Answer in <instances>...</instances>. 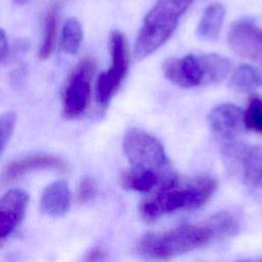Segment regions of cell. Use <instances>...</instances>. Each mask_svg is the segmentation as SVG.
<instances>
[{"instance_id": "1", "label": "cell", "mask_w": 262, "mask_h": 262, "mask_svg": "<svg viewBox=\"0 0 262 262\" xmlns=\"http://www.w3.org/2000/svg\"><path fill=\"white\" fill-rule=\"evenodd\" d=\"M217 186V180L210 176L180 179L175 175L140 203V217L152 222L177 211L198 209L212 198Z\"/></svg>"}, {"instance_id": "2", "label": "cell", "mask_w": 262, "mask_h": 262, "mask_svg": "<svg viewBox=\"0 0 262 262\" xmlns=\"http://www.w3.org/2000/svg\"><path fill=\"white\" fill-rule=\"evenodd\" d=\"M216 237L208 222L181 225L144 234L136 243L135 253L144 259L167 260L200 249Z\"/></svg>"}, {"instance_id": "3", "label": "cell", "mask_w": 262, "mask_h": 262, "mask_svg": "<svg viewBox=\"0 0 262 262\" xmlns=\"http://www.w3.org/2000/svg\"><path fill=\"white\" fill-rule=\"evenodd\" d=\"M191 1L158 0L139 30L134 48L137 59L145 58L171 37Z\"/></svg>"}, {"instance_id": "4", "label": "cell", "mask_w": 262, "mask_h": 262, "mask_svg": "<svg viewBox=\"0 0 262 262\" xmlns=\"http://www.w3.org/2000/svg\"><path fill=\"white\" fill-rule=\"evenodd\" d=\"M230 61L219 54L186 55L163 63L166 78L181 88H192L222 81L230 71Z\"/></svg>"}, {"instance_id": "5", "label": "cell", "mask_w": 262, "mask_h": 262, "mask_svg": "<svg viewBox=\"0 0 262 262\" xmlns=\"http://www.w3.org/2000/svg\"><path fill=\"white\" fill-rule=\"evenodd\" d=\"M122 145L130 167L155 171L165 177L175 175L170 168L164 146L149 133L138 128H130L125 132Z\"/></svg>"}, {"instance_id": "6", "label": "cell", "mask_w": 262, "mask_h": 262, "mask_svg": "<svg viewBox=\"0 0 262 262\" xmlns=\"http://www.w3.org/2000/svg\"><path fill=\"white\" fill-rule=\"evenodd\" d=\"M110 51L112 57L111 68L102 73L96 85V98L101 105H105L118 91L124 80L129 66L128 46L124 35L114 31L110 37Z\"/></svg>"}, {"instance_id": "7", "label": "cell", "mask_w": 262, "mask_h": 262, "mask_svg": "<svg viewBox=\"0 0 262 262\" xmlns=\"http://www.w3.org/2000/svg\"><path fill=\"white\" fill-rule=\"evenodd\" d=\"M94 71L95 61L92 58H84L70 76L62 101V113L66 118H77L86 111L90 101Z\"/></svg>"}, {"instance_id": "8", "label": "cell", "mask_w": 262, "mask_h": 262, "mask_svg": "<svg viewBox=\"0 0 262 262\" xmlns=\"http://www.w3.org/2000/svg\"><path fill=\"white\" fill-rule=\"evenodd\" d=\"M208 123L220 144L239 140L246 128L244 112L232 103L215 106L208 116Z\"/></svg>"}, {"instance_id": "9", "label": "cell", "mask_w": 262, "mask_h": 262, "mask_svg": "<svg viewBox=\"0 0 262 262\" xmlns=\"http://www.w3.org/2000/svg\"><path fill=\"white\" fill-rule=\"evenodd\" d=\"M228 44L242 57L262 66V29L253 21H235L228 32Z\"/></svg>"}, {"instance_id": "10", "label": "cell", "mask_w": 262, "mask_h": 262, "mask_svg": "<svg viewBox=\"0 0 262 262\" xmlns=\"http://www.w3.org/2000/svg\"><path fill=\"white\" fill-rule=\"evenodd\" d=\"M29 203L27 191L13 188L0 196V242L7 238L25 216Z\"/></svg>"}, {"instance_id": "11", "label": "cell", "mask_w": 262, "mask_h": 262, "mask_svg": "<svg viewBox=\"0 0 262 262\" xmlns=\"http://www.w3.org/2000/svg\"><path fill=\"white\" fill-rule=\"evenodd\" d=\"M44 169H55L59 171H64L67 169V164L61 158L54 155L38 154L28 156L26 158L10 162L2 172L1 181L11 182L29 172Z\"/></svg>"}, {"instance_id": "12", "label": "cell", "mask_w": 262, "mask_h": 262, "mask_svg": "<svg viewBox=\"0 0 262 262\" xmlns=\"http://www.w3.org/2000/svg\"><path fill=\"white\" fill-rule=\"evenodd\" d=\"M245 185L257 196H262V145L247 146L239 163Z\"/></svg>"}, {"instance_id": "13", "label": "cell", "mask_w": 262, "mask_h": 262, "mask_svg": "<svg viewBox=\"0 0 262 262\" xmlns=\"http://www.w3.org/2000/svg\"><path fill=\"white\" fill-rule=\"evenodd\" d=\"M71 190L63 180H56L45 187L41 194L40 206L44 214L58 217L64 215L71 207Z\"/></svg>"}, {"instance_id": "14", "label": "cell", "mask_w": 262, "mask_h": 262, "mask_svg": "<svg viewBox=\"0 0 262 262\" xmlns=\"http://www.w3.org/2000/svg\"><path fill=\"white\" fill-rule=\"evenodd\" d=\"M174 176L175 175L171 177H165L155 171L140 170L129 167L121 172L119 180L122 187L125 189L150 192Z\"/></svg>"}, {"instance_id": "15", "label": "cell", "mask_w": 262, "mask_h": 262, "mask_svg": "<svg viewBox=\"0 0 262 262\" xmlns=\"http://www.w3.org/2000/svg\"><path fill=\"white\" fill-rule=\"evenodd\" d=\"M225 10L221 3L214 2L206 7L198 26V36L206 41H215L222 28Z\"/></svg>"}, {"instance_id": "16", "label": "cell", "mask_w": 262, "mask_h": 262, "mask_svg": "<svg viewBox=\"0 0 262 262\" xmlns=\"http://www.w3.org/2000/svg\"><path fill=\"white\" fill-rule=\"evenodd\" d=\"M60 7V3L55 2L50 5L45 14L43 41L39 49V57L41 59H47L54 50L57 38Z\"/></svg>"}, {"instance_id": "17", "label": "cell", "mask_w": 262, "mask_h": 262, "mask_svg": "<svg viewBox=\"0 0 262 262\" xmlns=\"http://www.w3.org/2000/svg\"><path fill=\"white\" fill-rule=\"evenodd\" d=\"M230 87L238 92H250L262 87V73L251 66L237 67L229 80Z\"/></svg>"}, {"instance_id": "18", "label": "cell", "mask_w": 262, "mask_h": 262, "mask_svg": "<svg viewBox=\"0 0 262 262\" xmlns=\"http://www.w3.org/2000/svg\"><path fill=\"white\" fill-rule=\"evenodd\" d=\"M83 40V29L76 17H70L66 20L61 30L60 44L63 52L67 54H76Z\"/></svg>"}, {"instance_id": "19", "label": "cell", "mask_w": 262, "mask_h": 262, "mask_svg": "<svg viewBox=\"0 0 262 262\" xmlns=\"http://www.w3.org/2000/svg\"><path fill=\"white\" fill-rule=\"evenodd\" d=\"M207 222L213 228L217 237H225L234 234L238 230L235 219L228 212H218L212 215Z\"/></svg>"}, {"instance_id": "20", "label": "cell", "mask_w": 262, "mask_h": 262, "mask_svg": "<svg viewBox=\"0 0 262 262\" xmlns=\"http://www.w3.org/2000/svg\"><path fill=\"white\" fill-rule=\"evenodd\" d=\"M246 128L262 134V98L253 96L249 100L246 112L244 113Z\"/></svg>"}, {"instance_id": "21", "label": "cell", "mask_w": 262, "mask_h": 262, "mask_svg": "<svg viewBox=\"0 0 262 262\" xmlns=\"http://www.w3.org/2000/svg\"><path fill=\"white\" fill-rule=\"evenodd\" d=\"M16 123L14 112H6L0 115V152L9 141Z\"/></svg>"}, {"instance_id": "22", "label": "cell", "mask_w": 262, "mask_h": 262, "mask_svg": "<svg viewBox=\"0 0 262 262\" xmlns=\"http://www.w3.org/2000/svg\"><path fill=\"white\" fill-rule=\"evenodd\" d=\"M98 191V185L94 178L91 176H85L81 179L78 189H77V199L79 203L85 204L90 202L95 198Z\"/></svg>"}, {"instance_id": "23", "label": "cell", "mask_w": 262, "mask_h": 262, "mask_svg": "<svg viewBox=\"0 0 262 262\" xmlns=\"http://www.w3.org/2000/svg\"><path fill=\"white\" fill-rule=\"evenodd\" d=\"M8 49V43H7V37L5 32L0 29V64L4 60Z\"/></svg>"}, {"instance_id": "24", "label": "cell", "mask_w": 262, "mask_h": 262, "mask_svg": "<svg viewBox=\"0 0 262 262\" xmlns=\"http://www.w3.org/2000/svg\"><path fill=\"white\" fill-rule=\"evenodd\" d=\"M104 258H105V253L98 248L91 250L87 256V260L89 261H101V260H104Z\"/></svg>"}, {"instance_id": "25", "label": "cell", "mask_w": 262, "mask_h": 262, "mask_svg": "<svg viewBox=\"0 0 262 262\" xmlns=\"http://www.w3.org/2000/svg\"><path fill=\"white\" fill-rule=\"evenodd\" d=\"M29 0H13V2L15 3V4H18V5H21V4H25V3H27Z\"/></svg>"}]
</instances>
